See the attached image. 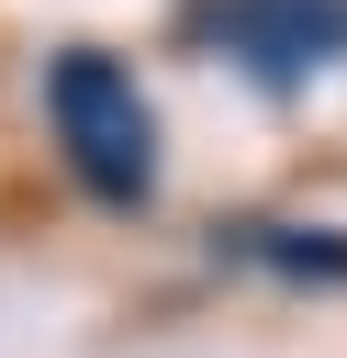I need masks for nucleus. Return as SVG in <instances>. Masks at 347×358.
Segmentation results:
<instances>
[{
    "label": "nucleus",
    "mask_w": 347,
    "mask_h": 358,
    "mask_svg": "<svg viewBox=\"0 0 347 358\" xmlns=\"http://www.w3.org/2000/svg\"><path fill=\"white\" fill-rule=\"evenodd\" d=\"M45 123H56L67 179H78L101 213H146V201H157V101H146V78H134L112 45L45 56Z\"/></svg>",
    "instance_id": "nucleus-1"
},
{
    "label": "nucleus",
    "mask_w": 347,
    "mask_h": 358,
    "mask_svg": "<svg viewBox=\"0 0 347 358\" xmlns=\"http://www.w3.org/2000/svg\"><path fill=\"white\" fill-rule=\"evenodd\" d=\"M190 34H213L257 90H302L347 56V0H190Z\"/></svg>",
    "instance_id": "nucleus-2"
},
{
    "label": "nucleus",
    "mask_w": 347,
    "mask_h": 358,
    "mask_svg": "<svg viewBox=\"0 0 347 358\" xmlns=\"http://www.w3.org/2000/svg\"><path fill=\"white\" fill-rule=\"evenodd\" d=\"M235 257L269 280H347V235L336 224H235Z\"/></svg>",
    "instance_id": "nucleus-3"
}]
</instances>
